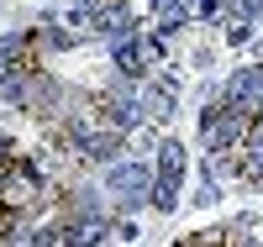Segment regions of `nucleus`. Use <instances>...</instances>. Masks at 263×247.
<instances>
[{
	"label": "nucleus",
	"mask_w": 263,
	"mask_h": 247,
	"mask_svg": "<svg viewBox=\"0 0 263 247\" xmlns=\"http://www.w3.org/2000/svg\"><path fill=\"white\" fill-rule=\"evenodd\" d=\"M32 200H37V174L27 163H16L11 174H0V205H6L11 216H21Z\"/></svg>",
	"instance_id": "obj_1"
},
{
	"label": "nucleus",
	"mask_w": 263,
	"mask_h": 247,
	"mask_svg": "<svg viewBox=\"0 0 263 247\" xmlns=\"http://www.w3.org/2000/svg\"><path fill=\"white\" fill-rule=\"evenodd\" d=\"M184 247H205V242H184Z\"/></svg>",
	"instance_id": "obj_2"
}]
</instances>
